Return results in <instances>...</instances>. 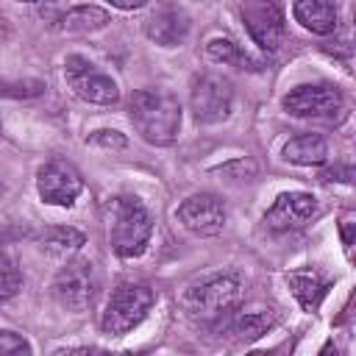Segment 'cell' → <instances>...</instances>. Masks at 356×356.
I'll return each mask as SVG.
<instances>
[{
    "mask_svg": "<svg viewBox=\"0 0 356 356\" xmlns=\"http://www.w3.org/2000/svg\"><path fill=\"white\" fill-rule=\"evenodd\" d=\"M131 122L139 131V136L150 145H172L181 131V103L170 89H139L134 92L131 103Z\"/></svg>",
    "mask_w": 356,
    "mask_h": 356,
    "instance_id": "6da1fadb",
    "label": "cell"
},
{
    "mask_svg": "<svg viewBox=\"0 0 356 356\" xmlns=\"http://www.w3.org/2000/svg\"><path fill=\"white\" fill-rule=\"evenodd\" d=\"M106 225H108V245L120 259L142 256L153 234V217L147 206L134 195H117L108 200Z\"/></svg>",
    "mask_w": 356,
    "mask_h": 356,
    "instance_id": "7a4b0ae2",
    "label": "cell"
},
{
    "mask_svg": "<svg viewBox=\"0 0 356 356\" xmlns=\"http://www.w3.org/2000/svg\"><path fill=\"white\" fill-rule=\"evenodd\" d=\"M242 300V281L239 275H211L192 286H186L178 298L184 314L195 323H211L231 314Z\"/></svg>",
    "mask_w": 356,
    "mask_h": 356,
    "instance_id": "3957f363",
    "label": "cell"
},
{
    "mask_svg": "<svg viewBox=\"0 0 356 356\" xmlns=\"http://www.w3.org/2000/svg\"><path fill=\"white\" fill-rule=\"evenodd\" d=\"M153 300H156V295L147 284H120L106 303V312L100 320L103 331L111 337L128 334L131 328H136L147 317Z\"/></svg>",
    "mask_w": 356,
    "mask_h": 356,
    "instance_id": "277c9868",
    "label": "cell"
},
{
    "mask_svg": "<svg viewBox=\"0 0 356 356\" xmlns=\"http://www.w3.org/2000/svg\"><path fill=\"white\" fill-rule=\"evenodd\" d=\"M234 108V86L225 75L200 72L189 83V111L195 122L214 125L231 117Z\"/></svg>",
    "mask_w": 356,
    "mask_h": 356,
    "instance_id": "5b68a950",
    "label": "cell"
},
{
    "mask_svg": "<svg viewBox=\"0 0 356 356\" xmlns=\"http://www.w3.org/2000/svg\"><path fill=\"white\" fill-rule=\"evenodd\" d=\"M97 289H100V275L89 259L67 261L53 278V298L67 312H83L86 306H92Z\"/></svg>",
    "mask_w": 356,
    "mask_h": 356,
    "instance_id": "8992f818",
    "label": "cell"
},
{
    "mask_svg": "<svg viewBox=\"0 0 356 356\" xmlns=\"http://www.w3.org/2000/svg\"><path fill=\"white\" fill-rule=\"evenodd\" d=\"M64 78L70 83V89L95 106H114L120 100V86L111 75L100 72L89 58L83 56H70L64 61Z\"/></svg>",
    "mask_w": 356,
    "mask_h": 356,
    "instance_id": "52a82bcc",
    "label": "cell"
},
{
    "mask_svg": "<svg viewBox=\"0 0 356 356\" xmlns=\"http://www.w3.org/2000/svg\"><path fill=\"white\" fill-rule=\"evenodd\" d=\"M239 14L250 39L264 53H275L281 47L286 25H284V11L278 0H242Z\"/></svg>",
    "mask_w": 356,
    "mask_h": 356,
    "instance_id": "ba28073f",
    "label": "cell"
},
{
    "mask_svg": "<svg viewBox=\"0 0 356 356\" xmlns=\"http://www.w3.org/2000/svg\"><path fill=\"white\" fill-rule=\"evenodd\" d=\"M36 192H39V197L44 203L70 209L78 200V195L83 192V178H81V172L70 161L50 159L36 172Z\"/></svg>",
    "mask_w": 356,
    "mask_h": 356,
    "instance_id": "9c48e42d",
    "label": "cell"
},
{
    "mask_svg": "<svg viewBox=\"0 0 356 356\" xmlns=\"http://www.w3.org/2000/svg\"><path fill=\"white\" fill-rule=\"evenodd\" d=\"M284 108L292 117H314V120H331L345 108V97L331 83H303L295 86L284 97Z\"/></svg>",
    "mask_w": 356,
    "mask_h": 356,
    "instance_id": "30bf717a",
    "label": "cell"
},
{
    "mask_svg": "<svg viewBox=\"0 0 356 356\" xmlns=\"http://www.w3.org/2000/svg\"><path fill=\"white\" fill-rule=\"evenodd\" d=\"M175 217H178V222L189 234H195V236H214L225 225V203L217 195H211V192H200V195L186 197L175 209Z\"/></svg>",
    "mask_w": 356,
    "mask_h": 356,
    "instance_id": "8fae6325",
    "label": "cell"
},
{
    "mask_svg": "<svg viewBox=\"0 0 356 356\" xmlns=\"http://www.w3.org/2000/svg\"><path fill=\"white\" fill-rule=\"evenodd\" d=\"M317 214V197L309 195V192H281L273 206L267 209L264 214V225L270 231H295V228H303L312 217Z\"/></svg>",
    "mask_w": 356,
    "mask_h": 356,
    "instance_id": "7c38bea8",
    "label": "cell"
},
{
    "mask_svg": "<svg viewBox=\"0 0 356 356\" xmlns=\"http://www.w3.org/2000/svg\"><path fill=\"white\" fill-rule=\"evenodd\" d=\"M145 33L161 47H175L189 33V17L178 6H161L145 19Z\"/></svg>",
    "mask_w": 356,
    "mask_h": 356,
    "instance_id": "4fadbf2b",
    "label": "cell"
},
{
    "mask_svg": "<svg viewBox=\"0 0 356 356\" xmlns=\"http://www.w3.org/2000/svg\"><path fill=\"white\" fill-rule=\"evenodd\" d=\"M292 14L306 31L317 36L337 31V8L331 0H292Z\"/></svg>",
    "mask_w": 356,
    "mask_h": 356,
    "instance_id": "5bb4252c",
    "label": "cell"
},
{
    "mask_svg": "<svg viewBox=\"0 0 356 356\" xmlns=\"http://www.w3.org/2000/svg\"><path fill=\"white\" fill-rule=\"evenodd\" d=\"M284 159L300 167H317L328 159V145L320 134H300L284 145Z\"/></svg>",
    "mask_w": 356,
    "mask_h": 356,
    "instance_id": "9a60e30c",
    "label": "cell"
},
{
    "mask_svg": "<svg viewBox=\"0 0 356 356\" xmlns=\"http://www.w3.org/2000/svg\"><path fill=\"white\" fill-rule=\"evenodd\" d=\"M286 284H289L292 295L298 298V303L309 312H314L328 292V281L320 278V273H314V270H292V273H286Z\"/></svg>",
    "mask_w": 356,
    "mask_h": 356,
    "instance_id": "2e32d148",
    "label": "cell"
},
{
    "mask_svg": "<svg viewBox=\"0 0 356 356\" xmlns=\"http://www.w3.org/2000/svg\"><path fill=\"white\" fill-rule=\"evenodd\" d=\"M108 25V11L106 8H97V6H75L70 8L61 19H58V31H67V33H92V31H100Z\"/></svg>",
    "mask_w": 356,
    "mask_h": 356,
    "instance_id": "e0dca14e",
    "label": "cell"
},
{
    "mask_svg": "<svg viewBox=\"0 0 356 356\" xmlns=\"http://www.w3.org/2000/svg\"><path fill=\"white\" fill-rule=\"evenodd\" d=\"M273 312L270 309H253V312H236L228 323V334H234L236 339H259L261 334H267V328L273 325Z\"/></svg>",
    "mask_w": 356,
    "mask_h": 356,
    "instance_id": "ac0fdd59",
    "label": "cell"
},
{
    "mask_svg": "<svg viewBox=\"0 0 356 356\" xmlns=\"http://www.w3.org/2000/svg\"><path fill=\"white\" fill-rule=\"evenodd\" d=\"M83 234L70 225H50L39 234V245L50 253H75L83 245Z\"/></svg>",
    "mask_w": 356,
    "mask_h": 356,
    "instance_id": "d6986e66",
    "label": "cell"
},
{
    "mask_svg": "<svg viewBox=\"0 0 356 356\" xmlns=\"http://www.w3.org/2000/svg\"><path fill=\"white\" fill-rule=\"evenodd\" d=\"M206 53H209V58L211 61H217V64H231V67H239V70H256L259 64L248 56V53H242L239 50V44L236 42H231V39H211L209 44H206Z\"/></svg>",
    "mask_w": 356,
    "mask_h": 356,
    "instance_id": "ffe728a7",
    "label": "cell"
},
{
    "mask_svg": "<svg viewBox=\"0 0 356 356\" xmlns=\"http://www.w3.org/2000/svg\"><path fill=\"white\" fill-rule=\"evenodd\" d=\"M44 83L36 78H3L0 75V97H14V100H28V97H39L44 95Z\"/></svg>",
    "mask_w": 356,
    "mask_h": 356,
    "instance_id": "44dd1931",
    "label": "cell"
},
{
    "mask_svg": "<svg viewBox=\"0 0 356 356\" xmlns=\"http://www.w3.org/2000/svg\"><path fill=\"white\" fill-rule=\"evenodd\" d=\"M22 286V275H19V267L11 256L0 253V303L3 300H11Z\"/></svg>",
    "mask_w": 356,
    "mask_h": 356,
    "instance_id": "7402d4cb",
    "label": "cell"
},
{
    "mask_svg": "<svg viewBox=\"0 0 356 356\" xmlns=\"http://www.w3.org/2000/svg\"><path fill=\"white\" fill-rule=\"evenodd\" d=\"M86 145H97V147H108V150H122V147H128V139H125L120 131L103 128V131L89 134V136H86Z\"/></svg>",
    "mask_w": 356,
    "mask_h": 356,
    "instance_id": "603a6c76",
    "label": "cell"
},
{
    "mask_svg": "<svg viewBox=\"0 0 356 356\" xmlns=\"http://www.w3.org/2000/svg\"><path fill=\"white\" fill-rule=\"evenodd\" d=\"M14 353H31V345L14 331H0V356H14Z\"/></svg>",
    "mask_w": 356,
    "mask_h": 356,
    "instance_id": "cb8c5ba5",
    "label": "cell"
},
{
    "mask_svg": "<svg viewBox=\"0 0 356 356\" xmlns=\"http://www.w3.org/2000/svg\"><path fill=\"white\" fill-rule=\"evenodd\" d=\"M220 172H222V175H231V178H245V181H248V178L256 172V164L248 161V159H236V161L220 167Z\"/></svg>",
    "mask_w": 356,
    "mask_h": 356,
    "instance_id": "d4e9b609",
    "label": "cell"
},
{
    "mask_svg": "<svg viewBox=\"0 0 356 356\" xmlns=\"http://www.w3.org/2000/svg\"><path fill=\"white\" fill-rule=\"evenodd\" d=\"M353 178V167L350 164H345V167H331L328 172H323V181H350Z\"/></svg>",
    "mask_w": 356,
    "mask_h": 356,
    "instance_id": "484cf974",
    "label": "cell"
},
{
    "mask_svg": "<svg viewBox=\"0 0 356 356\" xmlns=\"http://www.w3.org/2000/svg\"><path fill=\"white\" fill-rule=\"evenodd\" d=\"M339 231H342V245H345V250L350 253V248H353V217H342Z\"/></svg>",
    "mask_w": 356,
    "mask_h": 356,
    "instance_id": "4316f807",
    "label": "cell"
},
{
    "mask_svg": "<svg viewBox=\"0 0 356 356\" xmlns=\"http://www.w3.org/2000/svg\"><path fill=\"white\" fill-rule=\"evenodd\" d=\"M114 8H122V11H134V8H142L147 0H108Z\"/></svg>",
    "mask_w": 356,
    "mask_h": 356,
    "instance_id": "83f0119b",
    "label": "cell"
},
{
    "mask_svg": "<svg viewBox=\"0 0 356 356\" xmlns=\"http://www.w3.org/2000/svg\"><path fill=\"white\" fill-rule=\"evenodd\" d=\"M17 3H36V0H17Z\"/></svg>",
    "mask_w": 356,
    "mask_h": 356,
    "instance_id": "f1b7e54d",
    "label": "cell"
},
{
    "mask_svg": "<svg viewBox=\"0 0 356 356\" xmlns=\"http://www.w3.org/2000/svg\"><path fill=\"white\" fill-rule=\"evenodd\" d=\"M0 139H3V125H0Z\"/></svg>",
    "mask_w": 356,
    "mask_h": 356,
    "instance_id": "f546056e",
    "label": "cell"
}]
</instances>
